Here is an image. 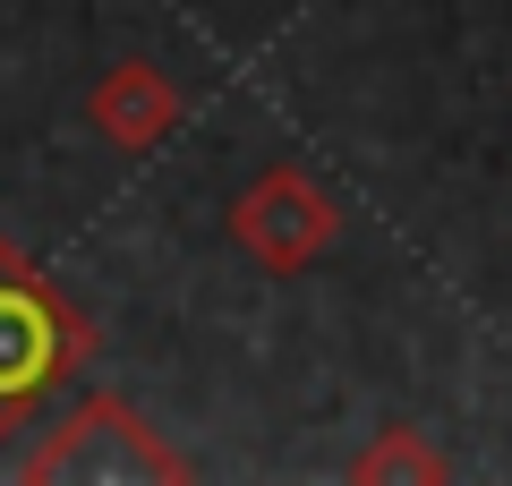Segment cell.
<instances>
[{
	"instance_id": "3",
	"label": "cell",
	"mask_w": 512,
	"mask_h": 486,
	"mask_svg": "<svg viewBox=\"0 0 512 486\" xmlns=\"http://www.w3.org/2000/svg\"><path fill=\"white\" fill-rule=\"evenodd\" d=\"M231 239L265 273H308L316 256L342 239V205H333L299 162H274V171H256L231 197Z\"/></svg>"
},
{
	"instance_id": "4",
	"label": "cell",
	"mask_w": 512,
	"mask_h": 486,
	"mask_svg": "<svg viewBox=\"0 0 512 486\" xmlns=\"http://www.w3.org/2000/svg\"><path fill=\"white\" fill-rule=\"evenodd\" d=\"M86 120L103 128L120 154H154V145L180 128V86H171L154 60H120V69H103L94 77V94H86Z\"/></svg>"
},
{
	"instance_id": "5",
	"label": "cell",
	"mask_w": 512,
	"mask_h": 486,
	"mask_svg": "<svg viewBox=\"0 0 512 486\" xmlns=\"http://www.w3.org/2000/svg\"><path fill=\"white\" fill-rule=\"evenodd\" d=\"M350 478H359V486H384V478H453V461H444L419 427H384L376 444L350 461Z\"/></svg>"
},
{
	"instance_id": "1",
	"label": "cell",
	"mask_w": 512,
	"mask_h": 486,
	"mask_svg": "<svg viewBox=\"0 0 512 486\" xmlns=\"http://www.w3.org/2000/svg\"><path fill=\"white\" fill-rule=\"evenodd\" d=\"M94 359V324L18 239H0V435L26 427L77 367Z\"/></svg>"
},
{
	"instance_id": "2",
	"label": "cell",
	"mask_w": 512,
	"mask_h": 486,
	"mask_svg": "<svg viewBox=\"0 0 512 486\" xmlns=\"http://www.w3.org/2000/svg\"><path fill=\"white\" fill-rule=\"evenodd\" d=\"M180 486L188 461L128 410L120 393H86L35 452H26V486Z\"/></svg>"
}]
</instances>
